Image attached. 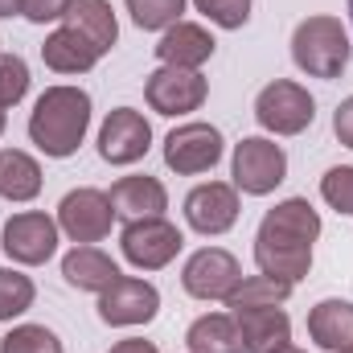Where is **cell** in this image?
<instances>
[{
  "label": "cell",
  "instance_id": "cell-1",
  "mask_svg": "<svg viewBox=\"0 0 353 353\" xmlns=\"http://www.w3.org/2000/svg\"><path fill=\"white\" fill-rule=\"evenodd\" d=\"M321 234V214L304 197H288L267 210L255 234V263L263 275L300 283L312 267V243Z\"/></svg>",
  "mask_w": 353,
  "mask_h": 353
},
{
  "label": "cell",
  "instance_id": "cell-2",
  "mask_svg": "<svg viewBox=\"0 0 353 353\" xmlns=\"http://www.w3.org/2000/svg\"><path fill=\"white\" fill-rule=\"evenodd\" d=\"M87 128H90V94L79 87H50L29 115V140L46 157H58V161L79 152Z\"/></svg>",
  "mask_w": 353,
  "mask_h": 353
},
{
  "label": "cell",
  "instance_id": "cell-3",
  "mask_svg": "<svg viewBox=\"0 0 353 353\" xmlns=\"http://www.w3.org/2000/svg\"><path fill=\"white\" fill-rule=\"evenodd\" d=\"M350 33L337 17H308L292 33V58L312 79H341V70L350 66Z\"/></svg>",
  "mask_w": 353,
  "mask_h": 353
},
{
  "label": "cell",
  "instance_id": "cell-4",
  "mask_svg": "<svg viewBox=\"0 0 353 353\" xmlns=\"http://www.w3.org/2000/svg\"><path fill=\"white\" fill-rule=\"evenodd\" d=\"M312 115H316L312 94L300 83H288V79H275L255 99V119L263 123L267 132H275V136H300L312 123Z\"/></svg>",
  "mask_w": 353,
  "mask_h": 353
},
{
  "label": "cell",
  "instance_id": "cell-5",
  "mask_svg": "<svg viewBox=\"0 0 353 353\" xmlns=\"http://www.w3.org/2000/svg\"><path fill=\"white\" fill-rule=\"evenodd\" d=\"M181 243L185 239H181V230L169 218H136V222L123 226V239H119L128 263H136L140 271L169 267L176 259V251H181Z\"/></svg>",
  "mask_w": 353,
  "mask_h": 353
},
{
  "label": "cell",
  "instance_id": "cell-6",
  "mask_svg": "<svg viewBox=\"0 0 353 353\" xmlns=\"http://www.w3.org/2000/svg\"><path fill=\"white\" fill-rule=\"evenodd\" d=\"M111 218H115V205H111V197L103 189H74L58 205V226L79 247H90V243L107 239L111 234Z\"/></svg>",
  "mask_w": 353,
  "mask_h": 353
},
{
  "label": "cell",
  "instance_id": "cell-7",
  "mask_svg": "<svg viewBox=\"0 0 353 353\" xmlns=\"http://www.w3.org/2000/svg\"><path fill=\"white\" fill-rule=\"evenodd\" d=\"M283 176H288V157H283L279 144H271L263 136H247V140L234 148V185H239L243 193L263 197V193H271Z\"/></svg>",
  "mask_w": 353,
  "mask_h": 353
},
{
  "label": "cell",
  "instance_id": "cell-8",
  "mask_svg": "<svg viewBox=\"0 0 353 353\" xmlns=\"http://www.w3.org/2000/svg\"><path fill=\"white\" fill-rule=\"evenodd\" d=\"M222 161V132L210 123H181L165 140V165L181 176H197Z\"/></svg>",
  "mask_w": 353,
  "mask_h": 353
},
{
  "label": "cell",
  "instance_id": "cell-9",
  "mask_svg": "<svg viewBox=\"0 0 353 353\" xmlns=\"http://www.w3.org/2000/svg\"><path fill=\"white\" fill-rule=\"evenodd\" d=\"M205 79L197 70H185V66H161L148 74L144 83V99L157 115H189L205 103Z\"/></svg>",
  "mask_w": 353,
  "mask_h": 353
},
{
  "label": "cell",
  "instance_id": "cell-10",
  "mask_svg": "<svg viewBox=\"0 0 353 353\" xmlns=\"http://www.w3.org/2000/svg\"><path fill=\"white\" fill-rule=\"evenodd\" d=\"M161 308V292L148 279H128L119 275L107 292H99V316L103 325L128 329V325H148Z\"/></svg>",
  "mask_w": 353,
  "mask_h": 353
},
{
  "label": "cell",
  "instance_id": "cell-11",
  "mask_svg": "<svg viewBox=\"0 0 353 353\" xmlns=\"http://www.w3.org/2000/svg\"><path fill=\"white\" fill-rule=\"evenodd\" d=\"M239 279H243V267L222 247H205V251L189 255V263L181 271L185 292L197 296V300H226L239 288Z\"/></svg>",
  "mask_w": 353,
  "mask_h": 353
},
{
  "label": "cell",
  "instance_id": "cell-12",
  "mask_svg": "<svg viewBox=\"0 0 353 353\" xmlns=\"http://www.w3.org/2000/svg\"><path fill=\"white\" fill-rule=\"evenodd\" d=\"M148 144H152V128L132 107H115L99 128V157L107 165H136L148 152Z\"/></svg>",
  "mask_w": 353,
  "mask_h": 353
},
{
  "label": "cell",
  "instance_id": "cell-13",
  "mask_svg": "<svg viewBox=\"0 0 353 353\" xmlns=\"http://www.w3.org/2000/svg\"><path fill=\"white\" fill-rule=\"evenodd\" d=\"M54 251H58V222L54 218H46L37 210L8 218V226H4V255L8 259H17L25 267H37V263H46Z\"/></svg>",
  "mask_w": 353,
  "mask_h": 353
},
{
  "label": "cell",
  "instance_id": "cell-14",
  "mask_svg": "<svg viewBox=\"0 0 353 353\" xmlns=\"http://www.w3.org/2000/svg\"><path fill=\"white\" fill-rule=\"evenodd\" d=\"M185 222L197 234H226L239 222V193H234V185H226V181L197 185L185 197Z\"/></svg>",
  "mask_w": 353,
  "mask_h": 353
},
{
  "label": "cell",
  "instance_id": "cell-15",
  "mask_svg": "<svg viewBox=\"0 0 353 353\" xmlns=\"http://www.w3.org/2000/svg\"><path fill=\"white\" fill-rule=\"evenodd\" d=\"M239 333H243V345L247 353H279L292 345V321L283 308H243V312H230Z\"/></svg>",
  "mask_w": 353,
  "mask_h": 353
},
{
  "label": "cell",
  "instance_id": "cell-16",
  "mask_svg": "<svg viewBox=\"0 0 353 353\" xmlns=\"http://www.w3.org/2000/svg\"><path fill=\"white\" fill-rule=\"evenodd\" d=\"M107 197H111L115 214L128 218V222H136V218H165V210H169L165 185L148 173L144 176H119Z\"/></svg>",
  "mask_w": 353,
  "mask_h": 353
},
{
  "label": "cell",
  "instance_id": "cell-17",
  "mask_svg": "<svg viewBox=\"0 0 353 353\" xmlns=\"http://www.w3.org/2000/svg\"><path fill=\"white\" fill-rule=\"evenodd\" d=\"M99 58H103V54L90 46L79 29H70V25L54 29V33L46 37V46H41V62H46L50 70H58V74H87Z\"/></svg>",
  "mask_w": 353,
  "mask_h": 353
},
{
  "label": "cell",
  "instance_id": "cell-18",
  "mask_svg": "<svg viewBox=\"0 0 353 353\" xmlns=\"http://www.w3.org/2000/svg\"><path fill=\"white\" fill-rule=\"evenodd\" d=\"M214 54V37L201 29V25H189V21H176L173 29L157 41V58L165 66H185V70H197L201 62H210Z\"/></svg>",
  "mask_w": 353,
  "mask_h": 353
},
{
  "label": "cell",
  "instance_id": "cell-19",
  "mask_svg": "<svg viewBox=\"0 0 353 353\" xmlns=\"http://www.w3.org/2000/svg\"><path fill=\"white\" fill-rule=\"evenodd\" d=\"M62 275L70 288L79 292H107L115 279H119V267L111 255H103L99 247H74L66 259H62Z\"/></svg>",
  "mask_w": 353,
  "mask_h": 353
},
{
  "label": "cell",
  "instance_id": "cell-20",
  "mask_svg": "<svg viewBox=\"0 0 353 353\" xmlns=\"http://www.w3.org/2000/svg\"><path fill=\"white\" fill-rule=\"evenodd\" d=\"M308 333L321 350H350L353 345V304L350 300H321L308 312Z\"/></svg>",
  "mask_w": 353,
  "mask_h": 353
},
{
  "label": "cell",
  "instance_id": "cell-21",
  "mask_svg": "<svg viewBox=\"0 0 353 353\" xmlns=\"http://www.w3.org/2000/svg\"><path fill=\"white\" fill-rule=\"evenodd\" d=\"M62 21H66L70 29H79L99 54H107V50L115 46V37H119L115 12H111L107 0H70V8H66Z\"/></svg>",
  "mask_w": 353,
  "mask_h": 353
},
{
  "label": "cell",
  "instance_id": "cell-22",
  "mask_svg": "<svg viewBox=\"0 0 353 353\" xmlns=\"http://www.w3.org/2000/svg\"><path fill=\"white\" fill-rule=\"evenodd\" d=\"M185 345L193 353H247L234 316H226V312L197 316V321L189 325V333H185Z\"/></svg>",
  "mask_w": 353,
  "mask_h": 353
},
{
  "label": "cell",
  "instance_id": "cell-23",
  "mask_svg": "<svg viewBox=\"0 0 353 353\" xmlns=\"http://www.w3.org/2000/svg\"><path fill=\"white\" fill-rule=\"evenodd\" d=\"M41 193V165L21 148H0V197L33 201Z\"/></svg>",
  "mask_w": 353,
  "mask_h": 353
},
{
  "label": "cell",
  "instance_id": "cell-24",
  "mask_svg": "<svg viewBox=\"0 0 353 353\" xmlns=\"http://www.w3.org/2000/svg\"><path fill=\"white\" fill-rule=\"evenodd\" d=\"M296 283H283L275 275H251V279H239V288L226 296L230 312H243V308H279L288 296H292Z\"/></svg>",
  "mask_w": 353,
  "mask_h": 353
},
{
  "label": "cell",
  "instance_id": "cell-25",
  "mask_svg": "<svg viewBox=\"0 0 353 353\" xmlns=\"http://www.w3.org/2000/svg\"><path fill=\"white\" fill-rule=\"evenodd\" d=\"M33 296H37V288H33L29 275L0 267V321H12L25 308H33Z\"/></svg>",
  "mask_w": 353,
  "mask_h": 353
},
{
  "label": "cell",
  "instance_id": "cell-26",
  "mask_svg": "<svg viewBox=\"0 0 353 353\" xmlns=\"http://www.w3.org/2000/svg\"><path fill=\"white\" fill-rule=\"evenodd\" d=\"M128 12L140 29H173L185 12V0H128Z\"/></svg>",
  "mask_w": 353,
  "mask_h": 353
},
{
  "label": "cell",
  "instance_id": "cell-27",
  "mask_svg": "<svg viewBox=\"0 0 353 353\" xmlns=\"http://www.w3.org/2000/svg\"><path fill=\"white\" fill-rule=\"evenodd\" d=\"M0 353H62V341L46 325H17L0 341Z\"/></svg>",
  "mask_w": 353,
  "mask_h": 353
},
{
  "label": "cell",
  "instance_id": "cell-28",
  "mask_svg": "<svg viewBox=\"0 0 353 353\" xmlns=\"http://www.w3.org/2000/svg\"><path fill=\"white\" fill-rule=\"evenodd\" d=\"M29 90V66L17 54H0V107L21 103Z\"/></svg>",
  "mask_w": 353,
  "mask_h": 353
},
{
  "label": "cell",
  "instance_id": "cell-29",
  "mask_svg": "<svg viewBox=\"0 0 353 353\" xmlns=\"http://www.w3.org/2000/svg\"><path fill=\"white\" fill-rule=\"evenodd\" d=\"M193 4L222 29H243L251 17V0H193Z\"/></svg>",
  "mask_w": 353,
  "mask_h": 353
},
{
  "label": "cell",
  "instance_id": "cell-30",
  "mask_svg": "<svg viewBox=\"0 0 353 353\" xmlns=\"http://www.w3.org/2000/svg\"><path fill=\"white\" fill-rule=\"evenodd\" d=\"M321 193H325V201H329L337 214H350V218H353V169H350V165L329 169L325 181H321Z\"/></svg>",
  "mask_w": 353,
  "mask_h": 353
},
{
  "label": "cell",
  "instance_id": "cell-31",
  "mask_svg": "<svg viewBox=\"0 0 353 353\" xmlns=\"http://www.w3.org/2000/svg\"><path fill=\"white\" fill-rule=\"evenodd\" d=\"M66 8H70V0H25L21 17L33 21V25H46V21H62Z\"/></svg>",
  "mask_w": 353,
  "mask_h": 353
},
{
  "label": "cell",
  "instance_id": "cell-32",
  "mask_svg": "<svg viewBox=\"0 0 353 353\" xmlns=\"http://www.w3.org/2000/svg\"><path fill=\"white\" fill-rule=\"evenodd\" d=\"M333 132H337V140H341L345 148H353V94L337 107V115H333Z\"/></svg>",
  "mask_w": 353,
  "mask_h": 353
},
{
  "label": "cell",
  "instance_id": "cell-33",
  "mask_svg": "<svg viewBox=\"0 0 353 353\" xmlns=\"http://www.w3.org/2000/svg\"><path fill=\"white\" fill-rule=\"evenodd\" d=\"M111 353H157V345L144 341V337H128V341H119Z\"/></svg>",
  "mask_w": 353,
  "mask_h": 353
},
{
  "label": "cell",
  "instance_id": "cell-34",
  "mask_svg": "<svg viewBox=\"0 0 353 353\" xmlns=\"http://www.w3.org/2000/svg\"><path fill=\"white\" fill-rule=\"evenodd\" d=\"M25 8V0H0V17H17Z\"/></svg>",
  "mask_w": 353,
  "mask_h": 353
},
{
  "label": "cell",
  "instance_id": "cell-35",
  "mask_svg": "<svg viewBox=\"0 0 353 353\" xmlns=\"http://www.w3.org/2000/svg\"><path fill=\"white\" fill-rule=\"evenodd\" d=\"M279 353H304V350H292V345H288V350H279Z\"/></svg>",
  "mask_w": 353,
  "mask_h": 353
},
{
  "label": "cell",
  "instance_id": "cell-36",
  "mask_svg": "<svg viewBox=\"0 0 353 353\" xmlns=\"http://www.w3.org/2000/svg\"><path fill=\"white\" fill-rule=\"evenodd\" d=\"M0 132H4V107H0Z\"/></svg>",
  "mask_w": 353,
  "mask_h": 353
},
{
  "label": "cell",
  "instance_id": "cell-37",
  "mask_svg": "<svg viewBox=\"0 0 353 353\" xmlns=\"http://www.w3.org/2000/svg\"><path fill=\"white\" fill-rule=\"evenodd\" d=\"M350 21H353V0H350Z\"/></svg>",
  "mask_w": 353,
  "mask_h": 353
},
{
  "label": "cell",
  "instance_id": "cell-38",
  "mask_svg": "<svg viewBox=\"0 0 353 353\" xmlns=\"http://www.w3.org/2000/svg\"><path fill=\"white\" fill-rule=\"evenodd\" d=\"M337 353H353V345H350V350H337Z\"/></svg>",
  "mask_w": 353,
  "mask_h": 353
}]
</instances>
